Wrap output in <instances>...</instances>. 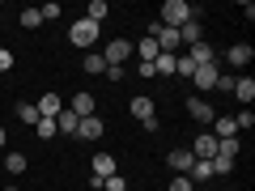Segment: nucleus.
<instances>
[{"label":"nucleus","instance_id":"72a5a7b5","mask_svg":"<svg viewBox=\"0 0 255 191\" xmlns=\"http://www.w3.org/2000/svg\"><path fill=\"white\" fill-rule=\"evenodd\" d=\"M4 145H9V136H4V127H0V149H4Z\"/></svg>","mask_w":255,"mask_h":191},{"label":"nucleus","instance_id":"6ab92c4d","mask_svg":"<svg viewBox=\"0 0 255 191\" xmlns=\"http://www.w3.org/2000/svg\"><path fill=\"white\" fill-rule=\"evenodd\" d=\"M26 153H17V149H9V153H4V170H9V174H26Z\"/></svg>","mask_w":255,"mask_h":191},{"label":"nucleus","instance_id":"c756f323","mask_svg":"<svg viewBox=\"0 0 255 191\" xmlns=\"http://www.w3.org/2000/svg\"><path fill=\"white\" fill-rule=\"evenodd\" d=\"M251 123H255L251 106H243V110H238V115H234V127H238V132H243V127H251Z\"/></svg>","mask_w":255,"mask_h":191},{"label":"nucleus","instance_id":"aec40b11","mask_svg":"<svg viewBox=\"0 0 255 191\" xmlns=\"http://www.w3.org/2000/svg\"><path fill=\"white\" fill-rule=\"evenodd\" d=\"M107 0H90V9H85V21H94V26H98V21H107Z\"/></svg>","mask_w":255,"mask_h":191},{"label":"nucleus","instance_id":"c85d7f7f","mask_svg":"<svg viewBox=\"0 0 255 191\" xmlns=\"http://www.w3.org/2000/svg\"><path fill=\"white\" fill-rule=\"evenodd\" d=\"M196 73V64L187 60V55H179V60H174V77H191Z\"/></svg>","mask_w":255,"mask_h":191},{"label":"nucleus","instance_id":"9b49d317","mask_svg":"<svg viewBox=\"0 0 255 191\" xmlns=\"http://www.w3.org/2000/svg\"><path fill=\"white\" fill-rule=\"evenodd\" d=\"M77 123H81V119H77L68 106H64L60 115H55V132H60V136H77Z\"/></svg>","mask_w":255,"mask_h":191},{"label":"nucleus","instance_id":"2eb2a0df","mask_svg":"<svg viewBox=\"0 0 255 191\" xmlns=\"http://www.w3.org/2000/svg\"><path fill=\"white\" fill-rule=\"evenodd\" d=\"M115 174V157L111 153H94V179H111Z\"/></svg>","mask_w":255,"mask_h":191},{"label":"nucleus","instance_id":"4be33fe9","mask_svg":"<svg viewBox=\"0 0 255 191\" xmlns=\"http://www.w3.org/2000/svg\"><path fill=\"white\" fill-rule=\"evenodd\" d=\"M13 115H17L21 123H30V127L38 123V110H34V102H17V106H13Z\"/></svg>","mask_w":255,"mask_h":191},{"label":"nucleus","instance_id":"b1692460","mask_svg":"<svg viewBox=\"0 0 255 191\" xmlns=\"http://www.w3.org/2000/svg\"><path fill=\"white\" fill-rule=\"evenodd\" d=\"M174 60H179V55H157V60H153V73L157 77H174Z\"/></svg>","mask_w":255,"mask_h":191},{"label":"nucleus","instance_id":"412c9836","mask_svg":"<svg viewBox=\"0 0 255 191\" xmlns=\"http://www.w3.org/2000/svg\"><path fill=\"white\" fill-rule=\"evenodd\" d=\"M230 64H234V68H243V64H251V47L247 43H238V47H230V55H226Z\"/></svg>","mask_w":255,"mask_h":191},{"label":"nucleus","instance_id":"7c9ffc66","mask_svg":"<svg viewBox=\"0 0 255 191\" xmlns=\"http://www.w3.org/2000/svg\"><path fill=\"white\" fill-rule=\"evenodd\" d=\"M170 191H191V179H187V174H174V183H170Z\"/></svg>","mask_w":255,"mask_h":191},{"label":"nucleus","instance_id":"0eeeda50","mask_svg":"<svg viewBox=\"0 0 255 191\" xmlns=\"http://www.w3.org/2000/svg\"><path fill=\"white\" fill-rule=\"evenodd\" d=\"M34 110H38V119H55L64 110V98H60V94H43V98L34 102Z\"/></svg>","mask_w":255,"mask_h":191},{"label":"nucleus","instance_id":"a211bd4d","mask_svg":"<svg viewBox=\"0 0 255 191\" xmlns=\"http://www.w3.org/2000/svg\"><path fill=\"white\" fill-rule=\"evenodd\" d=\"M187 60L196 64V68H200V64H217V60H213V47H209V43H196V47L187 51Z\"/></svg>","mask_w":255,"mask_h":191},{"label":"nucleus","instance_id":"f704fd0d","mask_svg":"<svg viewBox=\"0 0 255 191\" xmlns=\"http://www.w3.org/2000/svg\"><path fill=\"white\" fill-rule=\"evenodd\" d=\"M0 191H17V187H13V183H9V187H0Z\"/></svg>","mask_w":255,"mask_h":191},{"label":"nucleus","instance_id":"9d476101","mask_svg":"<svg viewBox=\"0 0 255 191\" xmlns=\"http://www.w3.org/2000/svg\"><path fill=\"white\" fill-rule=\"evenodd\" d=\"M68 110H73L77 119H90V115H94V94H73V102H68Z\"/></svg>","mask_w":255,"mask_h":191},{"label":"nucleus","instance_id":"f3484780","mask_svg":"<svg viewBox=\"0 0 255 191\" xmlns=\"http://www.w3.org/2000/svg\"><path fill=\"white\" fill-rule=\"evenodd\" d=\"M234 94H238V102H243V106H251V98H255V81H251V77H234Z\"/></svg>","mask_w":255,"mask_h":191},{"label":"nucleus","instance_id":"ddd939ff","mask_svg":"<svg viewBox=\"0 0 255 191\" xmlns=\"http://www.w3.org/2000/svg\"><path fill=\"white\" fill-rule=\"evenodd\" d=\"M132 51H136V55H140V64H153V60H157V55H162V51H157V43H153V38H149V34H145V38H140V43H132Z\"/></svg>","mask_w":255,"mask_h":191},{"label":"nucleus","instance_id":"1a4fd4ad","mask_svg":"<svg viewBox=\"0 0 255 191\" xmlns=\"http://www.w3.org/2000/svg\"><path fill=\"white\" fill-rule=\"evenodd\" d=\"M166 162H170L174 174H187L191 166H196V157H191V149H170V157H166Z\"/></svg>","mask_w":255,"mask_h":191},{"label":"nucleus","instance_id":"20e7f679","mask_svg":"<svg viewBox=\"0 0 255 191\" xmlns=\"http://www.w3.org/2000/svg\"><path fill=\"white\" fill-rule=\"evenodd\" d=\"M191 157H196V162H213V157H217V136H213V132H200L196 145H191Z\"/></svg>","mask_w":255,"mask_h":191},{"label":"nucleus","instance_id":"bb28decb","mask_svg":"<svg viewBox=\"0 0 255 191\" xmlns=\"http://www.w3.org/2000/svg\"><path fill=\"white\" fill-rule=\"evenodd\" d=\"M213 174H230V170H234V157H226V153H217V157H213Z\"/></svg>","mask_w":255,"mask_h":191},{"label":"nucleus","instance_id":"6e6552de","mask_svg":"<svg viewBox=\"0 0 255 191\" xmlns=\"http://www.w3.org/2000/svg\"><path fill=\"white\" fill-rule=\"evenodd\" d=\"M187 115L196 119V123H213V119H217V110H213L204 98H187Z\"/></svg>","mask_w":255,"mask_h":191},{"label":"nucleus","instance_id":"f257e3e1","mask_svg":"<svg viewBox=\"0 0 255 191\" xmlns=\"http://www.w3.org/2000/svg\"><path fill=\"white\" fill-rule=\"evenodd\" d=\"M191 13H196V9H191L187 0H166V4H162V21H157V26H170V30H179L183 21L191 17Z\"/></svg>","mask_w":255,"mask_h":191},{"label":"nucleus","instance_id":"7ed1b4c3","mask_svg":"<svg viewBox=\"0 0 255 191\" xmlns=\"http://www.w3.org/2000/svg\"><path fill=\"white\" fill-rule=\"evenodd\" d=\"M217 64H200V68H196V73H191V85H196V90L200 94H209V90H217ZM200 94H196V98H200Z\"/></svg>","mask_w":255,"mask_h":191},{"label":"nucleus","instance_id":"5701e85b","mask_svg":"<svg viewBox=\"0 0 255 191\" xmlns=\"http://www.w3.org/2000/svg\"><path fill=\"white\" fill-rule=\"evenodd\" d=\"M85 73H90V77L107 73V60H102V51H90V55H85Z\"/></svg>","mask_w":255,"mask_h":191},{"label":"nucleus","instance_id":"dca6fc26","mask_svg":"<svg viewBox=\"0 0 255 191\" xmlns=\"http://www.w3.org/2000/svg\"><path fill=\"white\" fill-rule=\"evenodd\" d=\"M132 115H136L140 123H145V119H153V115H157L153 98H145V94H140V98H132Z\"/></svg>","mask_w":255,"mask_h":191},{"label":"nucleus","instance_id":"2f4dec72","mask_svg":"<svg viewBox=\"0 0 255 191\" xmlns=\"http://www.w3.org/2000/svg\"><path fill=\"white\" fill-rule=\"evenodd\" d=\"M9 68H13V51H9V47H0V73H9Z\"/></svg>","mask_w":255,"mask_h":191},{"label":"nucleus","instance_id":"f8f14e48","mask_svg":"<svg viewBox=\"0 0 255 191\" xmlns=\"http://www.w3.org/2000/svg\"><path fill=\"white\" fill-rule=\"evenodd\" d=\"M77 136H81V140H98V136H102V119H98V115L81 119V123H77Z\"/></svg>","mask_w":255,"mask_h":191},{"label":"nucleus","instance_id":"f03ea898","mask_svg":"<svg viewBox=\"0 0 255 191\" xmlns=\"http://www.w3.org/2000/svg\"><path fill=\"white\" fill-rule=\"evenodd\" d=\"M128 55H132V43H128V38H111V43L102 47V60H107L111 68H124Z\"/></svg>","mask_w":255,"mask_h":191},{"label":"nucleus","instance_id":"a878e982","mask_svg":"<svg viewBox=\"0 0 255 191\" xmlns=\"http://www.w3.org/2000/svg\"><path fill=\"white\" fill-rule=\"evenodd\" d=\"M34 132H38V140H51V136H60V132H55V119H38V123H34Z\"/></svg>","mask_w":255,"mask_h":191},{"label":"nucleus","instance_id":"39448f33","mask_svg":"<svg viewBox=\"0 0 255 191\" xmlns=\"http://www.w3.org/2000/svg\"><path fill=\"white\" fill-rule=\"evenodd\" d=\"M68 38H73L77 47H90V43H98V26H94V21H73V30H68Z\"/></svg>","mask_w":255,"mask_h":191},{"label":"nucleus","instance_id":"cd10ccee","mask_svg":"<svg viewBox=\"0 0 255 191\" xmlns=\"http://www.w3.org/2000/svg\"><path fill=\"white\" fill-rule=\"evenodd\" d=\"M21 26H26V30L43 26V13H38V9H21Z\"/></svg>","mask_w":255,"mask_h":191},{"label":"nucleus","instance_id":"393cba45","mask_svg":"<svg viewBox=\"0 0 255 191\" xmlns=\"http://www.w3.org/2000/svg\"><path fill=\"white\" fill-rule=\"evenodd\" d=\"M187 179H191V183H204V179H213V166H209V162H196V166L187 170Z\"/></svg>","mask_w":255,"mask_h":191},{"label":"nucleus","instance_id":"473e14b6","mask_svg":"<svg viewBox=\"0 0 255 191\" xmlns=\"http://www.w3.org/2000/svg\"><path fill=\"white\" fill-rule=\"evenodd\" d=\"M38 13H43V21H55V17H60V4H43Z\"/></svg>","mask_w":255,"mask_h":191},{"label":"nucleus","instance_id":"4468645a","mask_svg":"<svg viewBox=\"0 0 255 191\" xmlns=\"http://www.w3.org/2000/svg\"><path fill=\"white\" fill-rule=\"evenodd\" d=\"M213 136H217V140H230V136H238L234 119H230V115H217V119H213Z\"/></svg>","mask_w":255,"mask_h":191},{"label":"nucleus","instance_id":"423d86ee","mask_svg":"<svg viewBox=\"0 0 255 191\" xmlns=\"http://www.w3.org/2000/svg\"><path fill=\"white\" fill-rule=\"evenodd\" d=\"M179 43H187V47L204 43V26H200V17H196V13H191V17L179 26Z\"/></svg>","mask_w":255,"mask_h":191}]
</instances>
